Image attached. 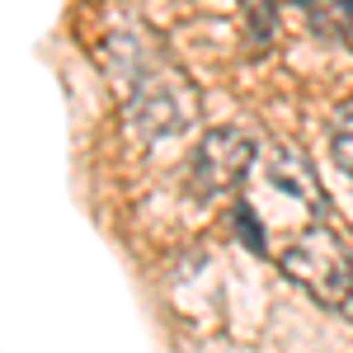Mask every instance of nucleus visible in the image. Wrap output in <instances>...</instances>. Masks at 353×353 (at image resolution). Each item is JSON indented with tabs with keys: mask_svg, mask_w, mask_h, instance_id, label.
I'll use <instances>...</instances> for the list:
<instances>
[{
	"mask_svg": "<svg viewBox=\"0 0 353 353\" xmlns=\"http://www.w3.org/2000/svg\"><path fill=\"white\" fill-rule=\"evenodd\" d=\"M278 264L321 306L353 316V250H344V241L334 231L316 226V231L292 236V241L283 245V259Z\"/></svg>",
	"mask_w": 353,
	"mask_h": 353,
	"instance_id": "f257e3e1",
	"label": "nucleus"
},
{
	"mask_svg": "<svg viewBox=\"0 0 353 353\" xmlns=\"http://www.w3.org/2000/svg\"><path fill=\"white\" fill-rule=\"evenodd\" d=\"M198 118V90H193L174 66H137L132 76V99H128V123L146 141L179 137Z\"/></svg>",
	"mask_w": 353,
	"mask_h": 353,
	"instance_id": "f03ea898",
	"label": "nucleus"
},
{
	"mask_svg": "<svg viewBox=\"0 0 353 353\" xmlns=\"http://www.w3.org/2000/svg\"><path fill=\"white\" fill-rule=\"evenodd\" d=\"M254 165V137L241 128H212L198 141L189 165V184L198 198H217V193L236 189Z\"/></svg>",
	"mask_w": 353,
	"mask_h": 353,
	"instance_id": "7ed1b4c3",
	"label": "nucleus"
},
{
	"mask_svg": "<svg viewBox=\"0 0 353 353\" xmlns=\"http://www.w3.org/2000/svg\"><path fill=\"white\" fill-rule=\"evenodd\" d=\"M269 189L288 193L306 212H325V198H321V184L311 174V161L301 151H292V146H278L269 156Z\"/></svg>",
	"mask_w": 353,
	"mask_h": 353,
	"instance_id": "20e7f679",
	"label": "nucleus"
},
{
	"mask_svg": "<svg viewBox=\"0 0 353 353\" xmlns=\"http://www.w3.org/2000/svg\"><path fill=\"white\" fill-rule=\"evenodd\" d=\"M306 24L316 28L321 38H349L353 33V0H297Z\"/></svg>",
	"mask_w": 353,
	"mask_h": 353,
	"instance_id": "39448f33",
	"label": "nucleus"
},
{
	"mask_svg": "<svg viewBox=\"0 0 353 353\" xmlns=\"http://www.w3.org/2000/svg\"><path fill=\"white\" fill-rule=\"evenodd\" d=\"M330 151H334V165L353 179V109H344L334 118V137H330Z\"/></svg>",
	"mask_w": 353,
	"mask_h": 353,
	"instance_id": "423d86ee",
	"label": "nucleus"
},
{
	"mask_svg": "<svg viewBox=\"0 0 353 353\" xmlns=\"http://www.w3.org/2000/svg\"><path fill=\"white\" fill-rule=\"evenodd\" d=\"M236 236H241L254 254L269 250V236H264V221H259V212H254V203H241V208H236Z\"/></svg>",
	"mask_w": 353,
	"mask_h": 353,
	"instance_id": "0eeeda50",
	"label": "nucleus"
},
{
	"mask_svg": "<svg viewBox=\"0 0 353 353\" xmlns=\"http://www.w3.org/2000/svg\"><path fill=\"white\" fill-rule=\"evenodd\" d=\"M273 33V10L264 5V0H254V48H264Z\"/></svg>",
	"mask_w": 353,
	"mask_h": 353,
	"instance_id": "6e6552de",
	"label": "nucleus"
}]
</instances>
